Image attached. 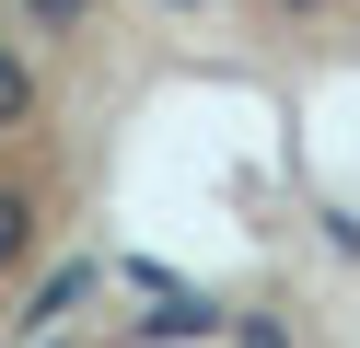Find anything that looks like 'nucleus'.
I'll list each match as a JSON object with an SVG mask.
<instances>
[{"mask_svg":"<svg viewBox=\"0 0 360 348\" xmlns=\"http://www.w3.org/2000/svg\"><path fill=\"white\" fill-rule=\"evenodd\" d=\"M94 278H105V267H58V278H47V290H35V302H24V314H12V325H58V314H70V302H82V290H94Z\"/></svg>","mask_w":360,"mask_h":348,"instance_id":"1","label":"nucleus"},{"mask_svg":"<svg viewBox=\"0 0 360 348\" xmlns=\"http://www.w3.org/2000/svg\"><path fill=\"white\" fill-rule=\"evenodd\" d=\"M12 116H35V70L0 46V128H12Z\"/></svg>","mask_w":360,"mask_h":348,"instance_id":"3","label":"nucleus"},{"mask_svg":"<svg viewBox=\"0 0 360 348\" xmlns=\"http://www.w3.org/2000/svg\"><path fill=\"white\" fill-rule=\"evenodd\" d=\"M174 12H186V0H174Z\"/></svg>","mask_w":360,"mask_h":348,"instance_id":"7","label":"nucleus"},{"mask_svg":"<svg viewBox=\"0 0 360 348\" xmlns=\"http://www.w3.org/2000/svg\"><path fill=\"white\" fill-rule=\"evenodd\" d=\"M35 12H47V23H70V12H82V0H35Z\"/></svg>","mask_w":360,"mask_h":348,"instance_id":"5","label":"nucleus"},{"mask_svg":"<svg viewBox=\"0 0 360 348\" xmlns=\"http://www.w3.org/2000/svg\"><path fill=\"white\" fill-rule=\"evenodd\" d=\"M244 348H290V337H279V325H267V314H244Z\"/></svg>","mask_w":360,"mask_h":348,"instance_id":"4","label":"nucleus"},{"mask_svg":"<svg viewBox=\"0 0 360 348\" xmlns=\"http://www.w3.org/2000/svg\"><path fill=\"white\" fill-rule=\"evenodd\" d=\"M35 255V198H0V267H24Z\"/></svg>","mask_w":360,"mask_h":348,"instance_id":"2","label":"nucleus"},{"mask_svg":"<svg viewBox=\"0 0 360 348\" xmlns=\"http://www.w3.org/2000/svg\"><path fill=\"white\" fill-rule=\"evenodd\" d=\"M290 12H326V0H290Z\"/></svg>","mask_w":360,"mask_h":348,"instance_id":"6","label":"nucleus"}]
</instances>
